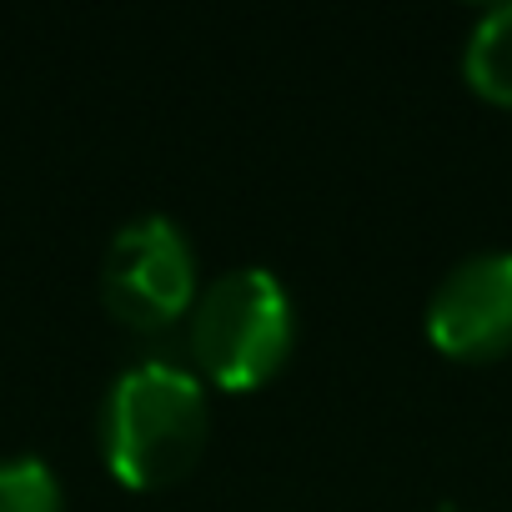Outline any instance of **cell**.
<instances>
[{
	"instance_id": "1",
	"label": "cell",
	"mask_w": 512,
	"mask_h": 512,
	"mask_svg": "<svg viewBox=\"0 0 512 512\" xmlns=\"http://www.w3.org/2000/svg\"><path fill=\"white\" fill-rule=\"evenodd\" d=\"M211 432V402L196 367L176 357H136L126 362L96 412V442L111 477L131 492H156L181 482Z\"/></svg>"
},
{
	"instance_id": "2",
	"label": "cell",
	"mask_w": 512,
	"mask_h": 512,
	"mask_svg": "<svg viewBox=\"0 0 512 512\" xmlns=\"http://www.w3.org/2000/svg\"><path fill=\"white\" fill-rule=\"evenodd\" d=\"M186 337L201 382L251 392L287 367L297 347V302L272 267H226L201 282Z\"/></svg>"
},
{
	"instance_id": "3",
	"label": "cell",
	"mask_w": 512,
	"mask_h": 512,
	"mask_svg": "<svg viewBox=\"0 0 512 512\" xmlns=\"http://www.w3.org/2000/svg\"><path fill=\"white\" fill-rule=\"evenodd\" d=\"M196 292V251L176 216L141 211L111 231L101 256V302L121 327L166 332L171 322L191 317Z\"/></svg>"
},
{
	"instance_id": "4",
	"label": "cell",
	"mask_w": 512,
	"mask_h": 512,
	"mask_svg": "<svg viewBox=\"0 0 512 512\" xmlns=\"http://www.w3.org/2000/svg\"><path fill=\"white\" fill-rule=\"evenodd\" d=\"M427 337L457 362L512 352V246H482L447 267L427 297Z\"/></svg>"
},
{
	"instance_id": "5",
	"label": "cell",
	"mask_w": 512,
	"mask_h": 512,
	"mask_svg": "<svg viewBox=\"0 0 512 512\" xmlns=\"http://www.w3.org/2000/svg\"><path fill=\"white\" fill-rule=\"evenodd\" d=\"M462 76L477 96L512 106V0H492L472 21L462 41Z\"/></svg>"
},
{
	"instance_id": "6",
	"label": "cell",
	"mask_w": 512,
	"mask_h": 512,
	"mask_svg": "<svg viewBox=\"0 0 512 512\" xmlns=\"http://www.w3.org/2000/svg\"><path fill=\"white\" fill-rule=\"evenodd\" d=\"M0 512H66L56 467L36 452L0 457Z\"/></svg>"
}]
</instances>
